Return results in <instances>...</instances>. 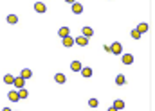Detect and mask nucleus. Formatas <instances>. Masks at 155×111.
Returning a JSON list of instances; mask_svg holds the SVG:
<instances>
[{"mask_svg":"<svg viewBox=\"0 0 155 111\" xmlns=\"http://www.w3.org/2000/svg\"><path fill=\"white\" fill-rule=\"evenodd\" d=\"M123 63H125V65H132L133 63V56L132 54H125V56H123Z\"/></svg>","mask_w":155,"mask_h":111,"instance_id":"14","label":"nucleus"},{"mask_svg":"<svg viewBox=\"0 0 155 111\" xmlns=\"http://www.w3.org/2000/svg\"><path fill=\"white\" fill-rule=\"evenodd\" d=\"M25 97H29V92L25 88H20V92H18V99H25Z\"/></svg>","mask_w":155,"mask_h":111,"instance_id":"18","label":"nucleus"},{"mask_svg":"<svg viewBox=\"0 0 155 111\" xmlns=\"http://www.w3.org/2000/svg\"><path fill=\"white\" fill-rule=\"evenodd\" d=\"M13 84H15V88H24L25 86V79H22V77H15L13 79Z\"/></svg>","mask_w":155,"mask_h":111,"instance_id":"4","label":"nucleus"},{"mask_svg":"<svg viewBox=\"0 0 155 111\" xmlns=\"http://www.w3.org/2000/svg\"><path fill=\"white\" fill-rule=\"evenodd\" d=\"M54 81H56L58 84H63L65 81H67V77H65L63 74H56V75H54Z\"/></svg>","mask_w":155,"mask_h":111,"instance_id":"13","label":"nucleus"},{"mask_svg":"<svg viewBox=\"0 0 155 111\" xmlns=\"http://www.w3.org/2000/svg\"><path fill=\"white\" fill-rule=\"evenodd\" d=\"M13 79H15V77H13L11 74H6V75H4V83H6V84H13Z\"/></svg>","mask_w":155,"mask_h":111,"instance_id":"19","label":"nucleus"},{"mask_svg":"<svg viewBox=\"0 0 155 111\" xmlns=\"http://www.w3.org/2000/svg\"><path fill=\"white\" fill-rule=\"evenodd\" d=\"M7 99L11 100V102H18V100H20L18 99V92H15V90H13V92H9L7 93Z\"/></svg>","mask_w":155,"mask_h":111,"instance_id":"9","label":"nucleus"},{"mask_svg":"<svg viewBox=\"0 0 155 111\" xmlns=\"http://www.w3.org/2000/svg\"><path fill=\"white\" fill-rule=\"evenodd\" d=\"M61 39H63V41H61L63 47H72V45H74V38H72V36H65V38H61Z\"/></svg>","mask_w":155,"mask_h":111,"instance_id":"7","label":"nucleus"},{"mask_svg":"<svg viewBox=\"0 0 155 111\" xmlns=\"http://www.w3.org/2000/svg\"><path fill=\"white\" fill-rule=\"evenodd\" d=\"M70 6H72V13H74V14H81V13H83V6H81L79 2H74Z\"/></svg>","mask_w":155,"mask_h":111,"instance_id":"3","label":"nucleus"},{"mask_svg":"<svg viewBox=\"0 0 155 111\" xmlns=\"http://www.w3.org/2000/svg\"><path fill=\"white\" fill-rule=\"evenodd\" d=\"M79 72H81V75H83L85 79H87V77H92V68H88V66H85V68H81Z\"/></svg>","mask_w":155,"mask_h":111,"instance_id":"12","label":"nucleus"},{"mask_svg":"<svg viewBox=\"0 0 155 111\" xmlns=\"http://www.w3.org/2000/svg\"><path fill=\"white\" fill-rule=\"evenodd\" d=\"M34 11H36V13H45V11H47V6H45L43 2H36V4H34Z\"/></svg>","mask_w":155,"mask_h":111,"instance_id":"5","label":"nucleus"},{"mask_svg":"<svg viewBox=\"0 0 155 111\" xmlns=\"http://www.w3.org/2000/svg\"><path fill=\"white\" fill-rule=\"evenodd\" d=\"M20 77H22V79H31V77H33V70L24 68V70H22V74H20Z\"/></svg>","mask_w":155,"mask_h":111,"instance_id":"8","label":"nucleus"},{"mask_svg":"<svg viewBox=\"0 0 155 111\" xmlns=\"http://www.w3.org/2000/svg\"><path fill=\"white\" fill-rule=\"evenodd\" d=\"M18 22V16L16 14H9L7 16V23H16Z\"/></svg>","mask_w":155,"mask_h":111,"instance_id":"20","label":"nucleus"},{"mask_svg":"<svg viewBox=\"0 0 155 111\" xmlns=\"http://www.w3.org/2000/svg\"><path fill=\"white\" fill-rule=\"evenodd\" d=\"M137 31H139L141 34H142V32H146V31H148V23H144V22L139 23V25H137Z\"/></svg>","mask_w":155,"mask_h":111,"instance_id":"16","label":"nucleus"},{"mask_svg":"<svg viewBox=\"0 0 155 111\" xmlns=\"http://www.w3.org/2000/svg\"><path fill=\"white\" fill-rule=\"evenodd\" d=\"M92 34H94V29H92V27H83V29H81V36L90 38Z\"/></svg>","mask_w":155,"mask_h":111,"instance_id":"6","label":"nucleus"},{"mask_svg":"<svg viewBox=\"0 0 155 111\" xmlns=\"http://www.w3.org/2000/svg\"><path fill=\"white\" fill-rule=\"evenodd\" d=\"M58 34H60V38H65V36H70V29H69V27H61L60 31H58Z\"/></svg>","mask_w":155,"mask_h":111,"instance_id":"10","label":"nucleus"},{"mask_svg":"<svg viewBox=\"0 0 155 111\" xmlns=\"http://www.w3.org/2000/svg\"><path fill=\"white\" fill-rule=\"evenodd\" d=\"M125 83H126V77L119 74V75L116 77V84H119V86H121V84H125Z\"/></svg>","mask_w":155,"mask_h":111,"instance_id":"17","label":"nucleus"},{"mask_svg":"<svg viewBox=\"0 0 155 111\" xmlns=\"http://www.w3.org/2000/svg\"><path fill=\"white\" fill-rule=\"evenodd\" d=\"M2 111H13V109H9V108H4V109H2Z\"/></svg>","mask_w":155,"mask_h":111,"instance_id":"25","label":"nucleus"},{"mask_svg":"<svg viewBox=\"0 0 155 111\" xmlns=\"http://www.w3.org/2000/svg\"><path fill=\"white\" fill-rule=\"evenodd\" d=\"M88 106H90V108H97V106H99V100H97V99H90V100H88Z\"/></svg>","mask_w":155,"mask_h":111,"instance_id":"21","label":"nucleus"},{"mask_svg":"<svg viewBox=\"0 0 155 111\" xmlns=\"http://www.w3.org/2000/svg\"><path fill=\"white\" fill-rule=\"evenodd\" d=\"M81 68H83V66H81L79 61H72V63H70V70H72V72H79Z\"/></svg>","mask_w":155,"mask_h":111,"instance_id":"11","label":"nucleus"},{"mask_svg":"<svg viewBox=\"0 0 155 111\" xmlns=\"http://www.w3.org/2000/svg\"><path fill=\"white\" fill-rule=\"evenodd\" d=\"M110 52H112V54H116V56H119V54L123 52V45H121L119 41H114V43L110 45Z\"/></svg>","mask_w":155,"mask_h":111,"instance_id":"1","label":"nucleus"},{"mask_svg":"<svg viewBox=\"0 0 155 111\" xmlns=\"http://www.w3.org/2000/svg\"><path fill=\"white\" fill-rule=\"evenodd\" d=\"M74 43L79 45V47H87V45H88V38H85V36H78V38H74Z\"/></svg>","mask_w":155,"mask_h":111,"instance_id":"2","label":"nucleus"},{"mask_svg":"<svg viewBox=\"0 0 155 111\" xmlns=\"http://www.w3.org/2000/svg\"><path fill=\"white\" fill-rule=\"evenodd\" d=\"M65 2H67V4H74V2H76V0H65Z\"/></svg>","mask_w":155,"mask_h":111,"instance_id":"23","label":"nucleus"},{"mask_svg":"<svg viewBox=\"0 0 155 111\" xmlns=\"http://www.w3.org/2000/svg\"><path fill=\"white\" fill-rule=\"evenodd\" d=\"M114 108H116L117 111L125 108V100H121V99H116V102H114Z\"/></svg>","mask_w":155,"mask_h":111,"instance_id":"15","label":"nucleus"},{"mask_svg":"<svg viewBox=\"0 0 155 111\" xmlns=\"http://www.w3.org/2000/svg\"><path fill=\"white\" fill-rule=\"evenodd\" d=\"M130 34H132V38H133V39H139V38H141V32L137 31V29H133V31H132Z\"/></svg>","mask_w":155,"mask_h":111,"instance_id":"22","label":"nucleus"},{"mask_svg":"<svg viewBox=\"0 0 155 111\" xmlns=\"http://www.w3.org/2000/svg\"><path fill=\"white\" fill-rule=\"evenodd\" d=\"M108 111H117V109H116V108H114V106H112V108H110V109H108Z\"/></svg>","mask_w":155,"mask_h":111,"instance_id":"24","label":"nucleus"}]
</instances>
